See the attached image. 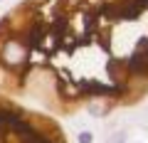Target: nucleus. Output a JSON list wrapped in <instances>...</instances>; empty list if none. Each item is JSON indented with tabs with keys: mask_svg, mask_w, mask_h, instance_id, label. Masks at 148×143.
I'll use <instances>...</instances> for the list:
<instances>
[{
	"mask_svg": "<svg viewBox=\"0 0 148 143\" xmlns=\"http://www.w3.org/2000/svg\"><path fill=\"white\" fill-rule=\"evenodd\" d=\"M0 91L52 116L141 104L148 0H20L0 17Z\"/></svg>",
	"mask_w": 148,
	"mask_h": 143,
	"instance_id": "nucleus-1",
	"label": "nucleus"
},
{
	"mask_svg": "<svg viewBox=\"0 0 148 143\" xmlns=\"http://www.w3.org/2000/svg\"><path fill=\"white\" fill-rule=\"evenodd\" d=\"M0 143H69L52 114L0 91Z\"/></svg>",
	"mask_w": 148,
	"mask_h": 143,
	"instance_id": "nucleus-2",
	"label": "nucleus"
}]
</instances>
